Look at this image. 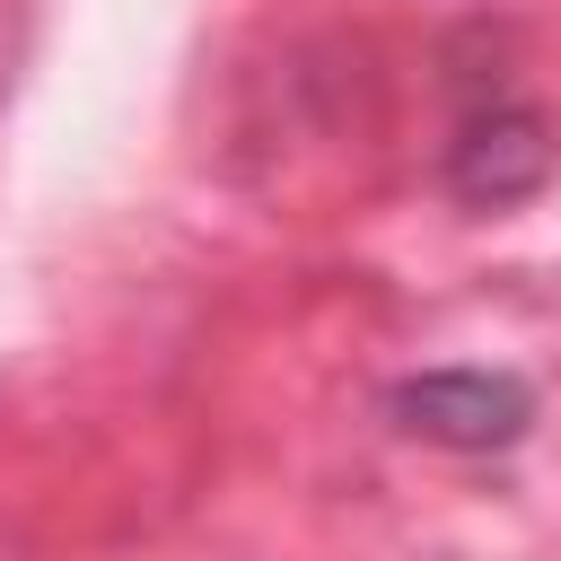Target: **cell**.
<instances>
[{"label": "cell", "instance_id": "1", "mask_svg": "<svg viewBox=\"0 0 561 561\" xmlns=\"http://www.w3.org/2000/svg\"><path fill=\"white\" fill-rule=\"evenodd\" d=\"M394 421L438 447H508L535 421V394L500 368H430L394 386Z\"/></svg>", "mask_w": 561, "mask_h": 561}, {"label": "cell", "instance_id": "2", "mask_svg": "<svg viewBox=\"0 0 561 561\" xmlns=\"http://www.w3.org/2000/svg\"><path fill=\"white\" fill-rule=\"evenodd\" d=\"M447 175H456V193H473V202H517V193L543 175V123L517 114V105L473 114V123L456 131Z\"/></svg>", "mask_w": 561, "mask_h": 561}]
</instances>
